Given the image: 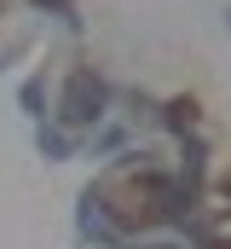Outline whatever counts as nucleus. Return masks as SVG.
<instances>
[{
  "label": "nucleus",
  "instance_id": "obj_1",
  "mask_svg": "<svg viewBox=\"0 0 231 249\" xmlns=\"http://www.w3.org/2000/svg\"><path fill=\"white\" fill-rule=\"evenodd\" d=\"M64 116H69L75 127L99 116V81H93V75H75V81H69V99H64Z\"/></svg>",
  "mask_w": 231,
  "mask_h": 249
}]
</instances>
